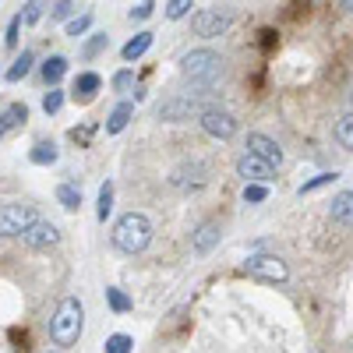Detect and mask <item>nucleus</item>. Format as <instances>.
Wrapping results in <instances>:
<instances>
[{"label":"nucleus","mask_w":353,"mask_h":353,"mask_svg":"<svg viewBox=\"0 0 353 353\" xmlns=\"http://www.w3.org/2000/svg\"><path fill=\"white\" fill-rule=\"evenodd\" d=\"M85 329V307L78 297H64L61 304H57L53 318H50V339L57 346H74L78 336Z\"/></svg>","instance_id":"f257e3e1"},{"label":"nucleus","mask_w":353,"mask_h":353,"mask_svg":"<svg viewBox=\"0 0 353 353\" xmlns=\"http://www.w3.org/2000/svg\"><path fill=\"white\" fill-rule=\"evenodd\" d=\"M110 237H113V248H117V251L138 254V251L149 248V241H152V223L145 219L141 212H128V216L117 219V226H113Z\"/></svg>","instance_id":"f03ea898"},{"label":"nucleus","mask_w":353,"mask_h":353,"mask_svg":"<svg viewBox=\"0 0 353 353\" xmlns=\"http://www.w3.org/2000/svg\"><path fill=\"white\" fill-rule=\"evenodd\" d=\"M181 74L191 81V85H201V88H212V81L223 74V57L216 50H191L184 53L181 61Z\"/></svg>","instance_id":"7ed1b4c3"},{"label":"nucleus","mask_w":353,"mask_h":353,"mask_svg":"<svg viewBox=\"0 0 353 353\" xmlns=\"http://www.w3.org/2000/svg\"><path fill=\"white\" fill-rule=\"evenodd\" d=\"M32 223H39L32 205H21V201L4 205V209H0V237H25V233L32 230Z\"/></svg>","instance_id":"20e7f679"},{"label":"nucleus","mask_w":353,"mask_h":353,"mask_svg":"<svg viewBox=\"0 0 353 353\" xmlns=\"http://www.w3.org/2000/svg\"><path fill=\"white\" fill-rule=\"evenodd\" d=\"M244 272L254 276V279H261V283H286V276H290L286 261L276 258V254H248Z\"/></svg>","instance_id":"39448f33"},{"label":"nucleus","mask_w":353,"mask_h":353,"mask_svg":"<svg viewBox=\"0 0 353 353\" xmlns=\"http://www.w3.org/2000/svg\"><path fill=\"white\" fill-rule=\"evenodd\" d=\"M201 131H205V134H212V138H219V141H226V138L237 134V117H233L230 110L209 106V110L201 113Z\"/></svg>","instance_id":"423d86ee"},{"label":"nucleus","mask_w":353,"mask_h":353,"mask_svg":"<svg viewBox=\"0 0 353 353\" xmlns=\"http://www.w3.org/2000/svg\"><path fill=\"white\" fill-rule=\"evenodd\" d=\"M191 28H194V36H201V39H216V36H223L230 28V14L219 11V8H205V11H198L191 18Z\"/></svg>","instance_id":"0eeeda50"},{"label":"nucleus","mask_w":353,"mask_h":353,"mask_svg":"<svg viewBox=\"0 0 353 353\" xmlns=\"http://www.w3.org/2000/svg\"><path fill=\"white\" fill-rule=\"evenodd\" d=\"M170 184H173L176 191H198V188L209 184V170H205V163H184V166L173 170Z\"/></svg>","instance_id":"6e6552de"},{"label":"nucleus","mask_w":353,"mask_h":353,"mask_svg":"<svg viewBox=\"0 0 353 353\" xmlns=\"http://www.w3.org/2000/svg\"><path fill=\"white\" fill-rule=\"evenodd\" d=\"M237 173L244 176L248 184H272L276 181V166H269V163H261L258 156H251V152H244L241 159H237Z\"/></svg>","instance_id":"1a4fd4ad"},{"label":"nucleus","mask_w":353,"mask_h":353,"mask_svg":"<svg viewBox=\"0 0 353 353\" xmlns=\"http://www.w3.org/2000/svg\"><path fill=\"white\" fill-rule=\"evenodd\" d=\"M248 152L258 156L261 163H269V166H279L283 163V149H279V141H272L269 134H248Z\"/></svg>","instance_id":"9d476101"},{"label":"nucleus","mask_w":353,"mask_h":353,"mask_svg":"<svg viewBox=\"0 0 353 353\" xmlns=\"http://www.w3.org/2000/svg\"><path fill=\"white\" fill-rule=\"evenodd\" d=\"M198 96L201 92H188V96H181V99H170V103H163L159 106V117L163 121H184V117H191V113H205L201 110V103H198Z\"/></svg>","instance_id":"9b49d317"},{"label":"nucleus","mask_w":353,"mask_h":353,"mask_svg":"<svg viewBox=\"0 0 353 353\" xmlns=\"http://www.w3.org/2000/svg\"><path fill=\"white\" fill-rule=\"evenodd\" d=\"M219 233H223V230H219L216 219H205V223L191 233V251H194V254H209V251L219 244Z\"/></svg>","instance_id":"f8f14e48"},{"label":"nucleus","mask_w":353,"mask_h":353,"mask_svg":"<svg viewBox=\"0 0 353 353\" xmlns=\"http://www.w3.org/2000/svg\"><path fill=\"white\" fill-rule=\"evenodd\" d=\"M28 248H53L57 241H61V230H57L53 223H46V219H39V223H32V230L21 237Z\"/></svg>","instance_id":"ddd939ff"},{"label":"nucleus","mask_w":353,"mask_h":353,"mask_svg":"<svg viewBox=\"0 0 353 353\" xmlns=\"http://www.w3.org/2000/svg\"><path fill=\"white\" fill-rule=\"evenodd\" d=\"M329 216H332V223H339V226H353V191H339V194L329 201Z\"/></svg>","instance_id":"4468645a"},{"label":"nucleus","mask_w":353,"mask_h":353,"mask_svg":"<svg viewBox=\"0 0 353 353\" xmlns=\"http://www.w3.org/2000/svg\"><path fill=\"white\" fill-rule=\"evenodd\" d=\"M99 85H103V78H99L96 71H85V74H78V78H74V99H78V103L96 99Z\"/></svg>","instance_id":"2eb2a0df"},{"label":"nucleus","mask_w":353,"mask_h":353,"mask_svg":"<svg viewBox=\"0 0 353 353\" xmlns=\"http://www.w3.org/2000/svg\"><path fill=\"white\" fill-rule=\"evenodd\" d=\"M25 121H28V106H25V103H11L4 113H0V138L11 134L14 128H21Z\"/></svg>","instance_id":"dca6fc26"},{"label":"nucleus","mask_w":353,"mask_h":353,"mask_svg":"<svg viewBox=\"0 0 353 353\" xmlns=\"http://www.w3.org/2000/svg\"><path fill=\"white\" fill-rule=\"evenodd\" d=\"M131 117H134V103H117L113 113L106 117V134H121L131 124Z\"/></svg>","instance_id":"f3484780"},{"label":"nucleus","mask_w":353,"mask_h":353,"mask_svg":"<svg viewBox=\"0 0 353 353\" xmlns=\"http://www.w3.org/2000/svg\"><path fill=\"white\" fill-rule=\"evenodd\" d=\"M64 74H68V57L53 53V57H46V61H43V78H46V85L57 88V81H61Z\"/></svg>","instance_id":"a211bd4d"},{"label":"nucleus","mask_w":353,"mask_h":353,"mask_svg":"<svg viewBox=\"0 0 353 353\" xmlns=\"http://www.w3.org/2000/svg\"><path fill=\"white\" fill-rule=\"evenodd\" d=\"M149 46H152V32H138L131 43H124V50H121V57L131 64V61H138V57H145L149 53Z\"/></svg>","instance_id":"6ab92c4d"},{"label":"nucleus","mask_w":353,"mask_h":353,"mask_svg":"<svg viewBox=\"0 0 353 353\" xmlns=\"http://www.w3.org/2000/svg\"><path fill=\"white\" fill-rule=\"evenodd\" d=\"M332 134H336V141H339V149L353 152V113H343V117H339L336 128H332Z\"/></svg>","instance_id":"aec40b11"},{"label":"nucleus","mask_w":353,"mask_h":353,"mask_svg":"<svg viewBox=\"0 0 353 353\" xmlns=\"http://www.w3.org/2000/svg\"><path fill=\"white\" fill-rule=\"evenodd\" d=\"M28 159H32L36 166H50V163H57V145H53V141H36V145H32V152H28Z\"/></svg>","instance_id":"412c9836"},{"label":"nucleus","mask_w":353,"mask_h":353,"mask_svg":"<svg viewBox=\"0 0 353 353\" xmlns=\"http://www.w3.org/2000/svg\"><path fill=\"white\" fill-rule=\"evenodd\" d=\"M57 201H61L68 212H78V205H81V188H74V184H61V188H57Z\"/></svg>","instance_id":"4be33fe9"},{"label":"nucleus","mask_w":353,"mask_h":353,"mask_svg":"<svg viewBox=\"0 0 353 353\" xmlns=\"http://www.w3.org/2000/svg\"><path fill=\"white\" fill-rule=\"evenodd\" d=\"M32 64H36V57H32V50H21V57L11 64V71H8V81H21L28 71H32Z\"/></svg>","instance_id":"5701e85b"},{"label":"nucleus","mask_w":353,"mask_h":353,"mask_svg":"<svg viewBox=\"0 0 353 353\" xmlns=\"http://www.w3.org/2000/svg\"><path fill=\"white\" fill-rule=\"evenodd\" d=\"M113 212V184L106 181L103 188H99V205H96V216H99V223H106V216Z\"/></svg>","instance_id":"b1692460"},{"label":"nucleus","mask_w":353,"mask_h":353,"mask_svg":"<svg viewBox=\"0 0 353 353\" xmlns=\"http://www.w3.org/2000/svg\"><path fill=\"white\" fill-rule=\"evenodd\" d=\"M106 301H110V307H113L117 314H124V311L131 307V297H128L124 290H117V286H110V290H106Z\"/></svg>","instance_id":"393cba45"},{"label":"nucleus","mask_w":353,"mask_h":353,"mask_svg":"<svg viewBox=\"0 0 353 353\" xmlns=\"http://www.w3.org/2000/svg\"><path fill=\"white\" fill-rule=\"evenodd\" d=\"M131 336H124V332H117V336H110L106 339V346H103V353H131Z\"/></svg>","instance_id":"a878e982"},{"label":"nucleus","mask_w":353,"mask_h":353,"mask_svg":"<svg viewBox=\"0 0 353 353\" xmlns=\"http://www.w3.org/2000/svg\"><path fill=\"white\" fill-rule=\"evenodd\" d=\"M61 106H64V92L61 88H50V92L43 96V110L53 117V113H61Z\"/></svg>","instance_id":"bb28decb"},{"label":"nucleus","mask_w":353,"mask_h":353,"mask_svg":"<svg viewBox=\"0 0 353 353\" xmlns=\"http://www.w3.org/2000/svg\"><path fill=\"white\" fill-rule=\"evenodd\" d=\"M88 25H92V14H78V18H71V21H68V36H74V39L85 36V32H88Z\"/></svg>","instance_id":"cd10ccee"},{"label":"nucleus","mask_w":353,"mask_h":353,"mask_svg":"<svg viewBox=\"0 0 353 353\" xmlns=\"http://www.w3.org/2000/svg\"><path fill=\"white\" fill-rule=\"evenodd\" d=\"M332 181H339V173H318L314 181H307V184L301 188V194H311V191H318V188H325V184H332Z\"/></svg>","instance_id":"c85d7f7f"},{"label":"nucleus","mask_w":353,"mask_h":353,"mask_svg":"<svg viewBox=\"0 0 353 353\" xmlns=\"http://www.w3.org/2000/svg\"><path fill=\"white\" fill-rule=\"evenodd\" d=\"M113 88H117V92H131V88H134V71H117L113 74Z\"/></svg>","instance_id":"c756f323"},{"label":"nucleus","mask_w":353,"mask_h":353,"mask_svg":"<svg viewBox=\"0 0 353 353\" xmlns=\"http://www.w3.org/2000/svg\"><path fill=\"white\" fill-rule=\"evenodd\" d=\"M21 25H25V21H21V14H14V18H11V25H8V36H4V46H8V50H14V46H18V32H21Z\"/></svg>","instance_id":"7c9ffc66"},{"label":"nucleus","mask_w":353,"mask_h":353,"mask_svg":"<svg viewBox=\"0 0 353 353\" xmlns=\"http://www.w3.org/2000/svg\"><path fill=\"white\" fill-rule=\"evenodd\" d=\"M43 8H46V4H39V0H32V4H25V11H21V21H25V25L39 21V18H43Z\"/></svg>","instance_id":"2f4dec72"},{"label":"nucleus","mask_w":353,"mask_h":353,"mask_svg":"<svg viewBox=\"0 0 353 353\" xmlns=\"http://www.w3.org/2000/svg\"><path fill=\"white\" fill-rule=\"evenodd\" d=\"M265 198H269V188H261V184H248V188H244V201L258 205V201H265Z\"/></svg>","instance_id":"473e14b6"},{"label":"nucleus","mask_w":353,"mask_h":353,"mask_svg":"<svg viewBox=\"0 0 353 353\" xmlns=\"http://www.w3.org/2000/svg\"><path fill=\"white\" fill-rule=\"evenodd\" d=\"M191 11V0H170L166 4V18H184Z\"/></svg>","instance_id":"72a5a7b5"},{"label":"nucleus","mask_w":353,"mask_h":353,"mask_svg":"<svg viewBox=\"0 0 353 353\" xmlns=\"http://www.w3.org/2000/svg\"><path fill=\"white\" fill-rule=\"evenodd\" d=\"M106 43H110V36H92V39L85 43V50H81V53H85V57H96V53H99Z\"/></svg>","instance_id":"f704fd0d"},{"label":"nucleus","mask_w":353,"mask_h":353,"mask_svg":"<svg viewBox=\"0 0 353 353\" xmlns=\"http://www.w3.org/2000/svg\"><path fill=\"white\" fill-rule=\"evenodd\" d=\"M152 11H156L152 0H145V4H134V8H131V21H134V18H138V21H141V18H149Z\"/></svg>","instance_id":"c9c22d12"},{"label":"nucleus","mask_w":353,"mask_h":353,"mask_svg":"<svg viewBox=\"0 0 353 353\" xmlns=\"http://www.w3.org/2000/svg\"><path fill=\"white\" fill-rule=\"evenodd\" d=\"M74 11H78V8L71 4V0H61V4H53V11H50V14H53V18H71Z\"/></svg>","instance_id":"e433bc0d"},{"label":"nucleus","mask_w":353,"mask_h":353,"mask_svg":"<svg viewBox=\"0 0 353 353\" xmlns=\"http://www.w3.org/2000/svg\"><path fill=\"white\" fill-rule=\"evenodd\" d=\"M346 8H350V11H353V0H350V4H346Z\"/></svg>","instance_id":"4c0bfd02"},{"label":"nucleus","mask_w":353,"mask_h":353,"mask_svg":"<svg viewBox=\"0 0 353 353\" xmlns=\"http://www.w3.org/2000/svg\"><path fill=\"white\" fill-rule=\"evenodd\" d=\"M350 103H353V92H350Z\"/></svg>","instance_id":"58836bf2"},{"label":"nucleus","mask_w":353,"mask_h":353,"mask_svg":"<svg viewBox=\"0 0 353 353\" xmlns=\"http://www.w3.org/2000/svg\"><path fill=\"white\" fill-rule=\"evenodd\" d=\"M46 353H50V350H46Z\"/></svg>","instance_id":"ea45409f"}]
</instances>
